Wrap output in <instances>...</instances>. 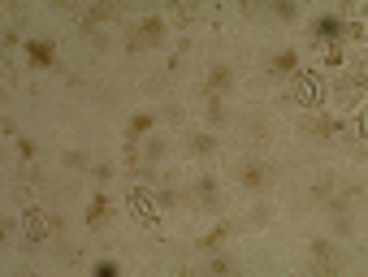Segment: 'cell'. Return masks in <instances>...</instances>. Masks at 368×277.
Here are the masks:
<instances>
[{
	"instance_id": "obj_5",
	"label": "cell",
	"mask_w": 368,
	"mask_h": 277,
	"mask_svg": "<svg viewBox=\"0 0 368 277\" xmlns=\"http://www.w3.org/2000/svg\"><path fill=\"white\" fill-rule=\"evenodd\" d=\"M264 70H269V74H278V78H295V74H299V57H295V48H278V52L264 61Z\"/></svg>"
},
{
	"instance_id": "obj_24",
	"label": "cell",
	"mask_w": 368,
	"mask_h": 277,
	"mask_svg": "<svg viewBox=\"0 0 368 277\" xmlns=\"http://www.w3.org/2000/svg\"><path fill=\"white\" fill-rule=\"evenodd\" d=\"M273 13H278V18H295L299 9H295V5H273Z\"/></svg>"
},
{
	"instance_id": "obj_22",
	"label": "cell",
	"mask_w": 368,
	"mask_h": 277,
	"mask_svg": "<svg viewBox=\"0 0 368 277\" xmlns=\"http://www.w3.org/2000/svg\"><path fill=\"white\" fill-rule=\"evenodd\" d=\"M173 18H178V22H191V18H195V9H191V5H173Z\"/></svg>"
},
{
	"instance_id": "obj_12",
	"label": "cell",
	"mask_w": 368,
	"mask_h": 277,
	"mask_svg": "<svg viewBox=\"0 0 368 277\" xmlns=\"http://www.w3.org/2000/svg\"><path fill=\"white\" fill-rule=\"evenodd\" d=\"M148 130H152V113H135L126 122V143H139V135H148Z\"/></svg>"
},
{
	"instance_id": "obj_6",
	"label": "cell",
	"mask_w": 368,
	"mask_h": 277,
	"mask_svg": "<svg viewBox=\"0 0 368 277\" xmlns=\"http://www.w3.org/2000/svg\"><path fill=\"white\" fill-rule=\"evenodd\" d=\"M338 251H333V242H325V238H316L312 242V269L316 273H338Z\"/></svg>"
},
{
	"instance_id": "obj_23",
	"label": "cell",
	"mask_w": 368,
	"mask_h": 277,
	"mask_svg": "<svg viewBox=\"0 0 368 277\" xmlns=\"http://www.w3.org/2000/svg\"><path fill=\"white\" fill-rule=\"evenodd\" d=\"M208 269H213V273H221V277H226L234 265H230V260H213V265H208Z\"/></svg>"
},
{
	"instance_id": "obj_2",
	"label": "cell",
	"mask_w": 368,
	"mask_h": 277,
	"mask_svg": "<svg viewBox=\"0 0 368 277\" xmlns=\"http://www.w3.org/2000/svg\"><path fill=\"white\" fill-rule=\"evenodd\" d=\"M182 200H186V204H195L200 213H221V200H217V178H200L195 187H186V191H182Z\"/></svg>"
},
{
	"instance_id": "obj_9",
	"label": "cell",
	"mask_w": 368,
	"mask_h": 277,
	"mask_svg": "<svg viewBox=\"0 0 368 277\" xmlns=\"http://www.w3.org/2000/svg\"><path fill=\"white\" fill-rule=\"evenodd\" d=\"M108 213H113V204H108V195H91V204H87V225H104Z\"/></svg>"
},
{
	"instance_id": "obj_3",
	"label": "cell",
	"mask_w": 368,
	"mask_h": 277,
	"mask_svg": "<svg viewBox=\"0 0 368 277\" xmlns=\"http://www.w3.org/2000/svg\"><path fill=\"white\" fill-rule=\"evenodd\" d=\"M230 87H234V70L230 65H213V70H208V78H204V100H226L230 95Z\"/></svg>"
},
{
	"instance_id": "obj_1",
	"label": "cell",
	"mask_w": 368,
	"mask_h": 277,
	"mask_svg": "<svg viewBox=\"0 0 368 277\" xmlns=\"http://www.w3.org/2000/svg\"><path fill=\"white\" fill-rule=\"evenodd\" d=\"M238 187H247V191H264L269 182H273V165H264V160H238Z\"/></svg>"
},
{
	"instance_id": "obj_25",
	"label": "cell",
	"mask_w": 368,
	"mask_h": 277,
	"mask_svg": "<svg viewBox=\"0 0 368 277\" xmlns=\"http://www.w3.org/2000/svg\"><path fill=\"white\" fill-rule=\"evenodd\" d=\"M18 152H22V156L30 160V156H35V143H30V139H18Z\"/></svg>"
},
{
	"instance_id": "obj_13",
	"label": "cell",
	"mask_w": 368,
	"mask_h": 277,
	"mask_svg": "<svg viewBox=\"0 0 368 277\" xmlns=\"http://www.w3.org/2000/svg\"><path fill=\"white\" fill-rule=\"evenodd\" d=\"M338 95H347V100H356V95H364V70H351L342 83H338Z\"/></svg>"
},
{
	"instance_id": "obj_7",
	"label": "cell",
	"mask_w": 368,
	"mask_h": 277,
	"mask_svg": "<svg viewBox=\"0 0 368 277\" xmlns=\"http://www.w3.org/2000/svg\"><path fill=\"white\" fill-rule=\"evenodd\" d=\"M135 30H139L143 48H161L165 44V18H143V22H135Z\"/></svg>"
},
{
	"instance_id": "obj_19",
	"label": "cell",
	"mask_w": 368,
	"mask_h": 277,
	"mask_svg": "<svg viewBox=\"0 0 368 277\" xmlns=\"http://www.w3.org/2000/svg\"><path fill=\"white\" fill-rule=\"evenodd\" d=\"M247 135H251V143H255V148H260V143L269 139V126H264V122H251V126H247Z\"/></svg>"
},
{
	"instance_id": "obj_10",
	"label": "cell",
	"mask_w": 368,
	"mask_h": 277,
	"mask_svg": "<svg viewBox=\"0 0 368 277\" xmlns=\"http://www.w3.org/2000/svg\"><path fill=\"white\" fill-rule=\"evenodd\" d=\"M230 234H234V225H230V221H221V225H213V230H208V234L200 238V251H217V247H221V242H226Z\"/></svg>"
},
{
	"instance_id": "obj_8",
	"label": "cell",
	"mask_w": 368,
	"mask_h": 277,
	"mask_svg": "<svg viewBox=\"0 0 368 277\" xmlns=\"http://www.w3.org/2000/svg\"><path fill=\"white\" fill-rule=\"evenodd\" d=\"M217 148H221V143L208 135V130H195V135H186V152H191V156H213Z\"/></svg>"
},
{
	"instance_id": "obj_14",
	"label": "cell",
	"mask_w": 368,
	"mask_h": 277,
	"mask_svg": "<svg viewBox=\"0 0 368 277\" xmlns=\"http://www.w3.org/2000/svg\"><path fill=\"white\" fill-rule=\"evenodd\" d=\"M26 52H30V61H39V65H48V70H57V48H52V44H26Z\"/></svg>"
},
{
	"instance_id": "obj_20",
	"label": "cell",
	"mask_w": 368,
	"mask_h": 277,
	"mask_svg": "<svg viewBox=\"0 0 368 277\" xmlns=\"http://www.w3.org/2000/svg\"><path fill=\"white\" fill-rule=\"evenodd\" d=\"M264 221H269V213H264V208H255V213L243 217V230H255V225H264Z\"/></svg>"
},
{
	"instance_id": "obj_17",
	"label": "cell",
	"mask_w": 368,
	"mask_h": 277,
	"mask_svg": "<svg viewBox=\"0 0 368 277\" xmlns=\"http://www.w3.org/2000/svg\"><path fill=\"white\" fill-rule=\"evenodd\" d=\"M178 200H182V191H173V187H161V191H156V204H161V208H173Z\"/></svg>"
},
{
	"instance_id": "obj_16",
	"label": "cell",
	"mask_w": 368,
	"mask_h": 277,
	"mask_svg": "<svg viewBox=\"0 0 368 277\" xmlns=\"http://www.w3.org/2000/svg\"><path fill=\"white\" fill-rule=\"evenodd\" d=\"M139 152H143V165H152V160L165 156V143L161 139H148V143H139Z\"/></svg>"
},
{
	"instance_id": "obj_11",
	"label": "cell",
	"mask_w": 368,
	"mask_h": 277,
	"mask_svg": "<svg viewBox=\"0 0 368 277\" xmlns=\"http://www.w3.org/2000/svg\"><path fill=\"white\" fill-rule=\"evenodd\" d=\"M338 30H342V22H338V18H316V22H312L316 44H333V39H338Z\"/></svg>"
},
{
	"instance_id": "obj_18",
	"label": "cell",
	"mask_w": 368,
	"mask_h": 277,
	"mask_svg": "<svg viewBox=\"0 0 368 277\" xmlns=\"http://www.w3.org/2000/svg\"><path fill=\"white\" fill-rule=\"evenodd\" d=\"M226 117H230V113H226V104H221L217 95H213V100H208V122L217 126V122H226Z\"/></svg>"
},
{
	"instance_id": "obj_21",
	"label": "cell",
	"mask_w": 368,
	"mask_h": 277,
	"mask_svg": "<svg viewBox=\"0 0 368 277\" xmlns=\"http://www.w3.org/2000/svg\"><path fill=\"white\" fill-rule=\"evenodd\" d=\"M61 160H66L70 169H87V156H83V152H66V156H61Z\"/></svg>"
},
{
	"instance_id": "obj_4",
	"label": "cell",
	"mask_w": 368,
	"mask_h": 277,
	"mask_svg": "<svg viewBox=\"0 0 368 277\" xmlns=\"http://www.w3.org/2000/svg\"><path fill=\"white\" fill-rule=\"evenodd\" d=\"M299 130H303V135H316V139H333L342 126L333 117H325V113H308V117H299Z\"/></svg>"
},
{
	"instance_id": "obj_15",
	"label": "cell",
	"mask_w": 368,
	"mask_h": 277,
	"mask_svg": "<svg viewBox=\"0 0 368 277\" xmlns=\"http://www.w3.org/2000/svg\"><path fill=\"white\" fill-rule=\"evenodd\" d=\"M308 195H312L316 204H325L329 195H333V178H329V173H325V178H316V182H312V191H308Z\"/></svg>"
}]
</instances>
